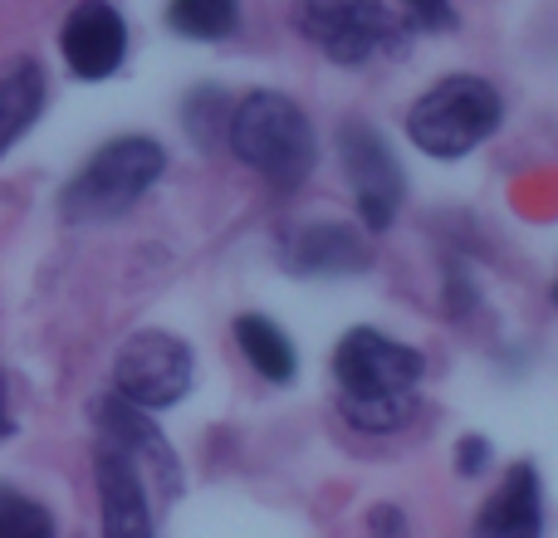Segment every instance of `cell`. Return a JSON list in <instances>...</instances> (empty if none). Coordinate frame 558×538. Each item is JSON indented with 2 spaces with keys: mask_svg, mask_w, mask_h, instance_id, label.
Listing matches in <instances>:
<instances>
[{
  "mask_svg": "<svg viewBox=\"0 0 558 538\" xmlns=\"http://www.w3.org/2000/svg\"><path fill=\"white\" fill-rule=\"evenodd\" d=\"M422 353L377 328H353L333 347V382L338 412L357 431H397L416 412V387H422Z\"/></svg>",
  "mask_w": 558,
  "mask_h": 538,
  "instance_id": "1",
  "label": "cell"
},
{
  "mask_svg": "<svg viewBox=\"0 0 558 538\" xmlns=\"http://www.w3.org/2000/svg\"><path fill=\"white\" fill-rule=\"evenodd\" d=\"M226 143L241 157L251 172H260L275 192H294L308 182L318 162V137L314 123L304 118V108L294 98L260 88V94H245L235 103L231 123H226Z\"/></svg>",
  "mask_w": 558,
  "mask_h": 538,
  "instance_id": "2",
  "label": "cell"
},
{
  "mask_svg": "<svg viewBox=\"0 0 558 538\" xmlns=\"http://www.w3.org/2000/svg\"><path fill=\"white\" fill-rule=\"evenodd\" d=\"M162 172H167L162 143H153V137H113L69 176V186L59 192V211L74 225L118 221L153 192Z\"/></svg>",
  "mask_w": 558,
  "mask_h": 538,
  "instance_id": "3",
  "label": "cell"
},
{
  "mask_svg": "<svg viewBox=\"0 0 558 538\" xmlns=\"http://www.w3.org/2000/svg\"><path fill=\"white\" fill-rule=\"evenodd\" d=\"M500 118H505V98L490 78L451 74V78H441V84H432L412 103V113H407V137H412L426 157L456 162V157L475 152V147L500 127Z\"/></svg>",
  "mask_w": 558,
  "mask_h": 538,
  "instance_id": "4",
  "label": "cell"
},
{
  "mask_svg": "<svg viewBox=\"0 0 558 538\" xmlns=\"http://www.w3.org/2000/svg\"><path fill=\"white\" fill-rule=\"evenodd\" d=\"M294 25L318 54L343 69L373 64L377 54L402 45L383 0H294Z\"/></svg>",
  "mask_w": 558,
  "mask_h": 538,
  "instance_id": "5",
  "label": "cell"
},
{
  "mask_svg": "<svg viewBox=\"0 0 558 538\" xmlns=\"http://www.w3.org/2000/svg\"><path fill=\"white\" fill-rule=\"evenodd\" d=\"M192 377H196L192 347H186L177 333L143 328V333H133L123 347H118L113 392L123 396V402L143 406V412H167V406H177L186 392H192Z\"/></svg>",
  "mask_w": 558,
  "mask_h": 538,
  "instance_id": "6",
  "label": "cell"
},
{
  "mask_svg": "<svg viewBox=\"0 0 558 538\" xmlns=\"http://www.w3.org/2000/svg\"><path fill=\"white\" fill-rule=\"evenodd\" d=\"M338 157H343V172L353 182L357 196V216H363L367 231H387L397 221V206L407 196L402 167H397L392 147L383 143V133L367 123H343L338 133Z\"/></svg>",
  "mask_w": 558,
  "mask_h": 538,
  "instance_id": "7",
  "label": "cell"
},
{
  "mask_svg": "<svg viewBox=\"0 0 558 538\" xmlns=\"http://www.w3.org/2000/svg\"><path fill=\"white\" fill-rule=\"evenodd\" d=\"M59 49H64V64L78 78L118 74V64L128 59V25L118 15V5H108V0H78L69 10L64 29H59Z\"/></svg>",
  "mask_w": 558,
  "mask_h": 538,
  "instance_id": "8",
  "label": "cell"
},
{
  "mask_svg": "<svg viewBox=\"0 0 558 538\" xmlns=\"http://www.w3.org/2000/svg\"><path fill=\"white\" fill-rule=\"evenodd\" d=\"M98 510H104V538H153V504H147L143 465L113 441H98L94 451Z\"/></svg>",
  "mask_w": 558,
  "mask_h": 538,
  "instance_id": "9",
  "label": "cell"
},
{
  "mask_svg": "<svg viewBox=\"0 0 558 538\" xmlns=\"http://www.w3.org/2000/svg\"><path fill=\"white\" fill-rule=\"evenodd\" d=\"M471 538H544V485L530 461L505 470V480L475 514Z\"/></svg>",
  "mask_w": 558,
  "mask_h": 538,
  "instance_id": "10",
  "label": "cell"
},
{
  "mask_svg": "<svg viewBox=\"0 0 558 538\" xmlns=\"http://www.w3.org/2000/svg\"><path fill=\"white\" fill-rule=\"evenodd\" d=\"M94 421H98V431H104V441H113L118 451H128L137 465H157V475H162L167 490H172L177 455L167 451L162 431L153 426V416H147L143 406H133V402H123L118 392H108V396H98L94 402Z\"/></svg>",
  "mask_w": 558,
  "mask_h": 538,
  "instance_id": "11",
  "label": "cell"
},
{
  "mask_svg": "<svg viewBox=\"0 0 558 538\" xmlns=\"http://www.w3.org/2000/svg\"><path fill=\"white\" fill-rule=\"evenodd\" d=\"M289 269L299 274H363L373 265V250L367 241L353 231V225H338V221H318L304 225V231L289 235Z\"/></svg>",
  "mask_w": 558,
  "mask_h": 538,
  "instance_id": "12",
  "label": "cell"
},
{
  "mask_svg": "<svg viewBox=\"0 0 558 538\" xmlns=\"http://www.w3.org/2000/svg\"><path fill=\"white\" fill-rule=\"evenodd\" d=\"M235 343H241V357L265 377V382H275V387L294 382L299 353H294L289 333L275 323V318H265V314H241V318H235Z\"/></svg>",
  "mask_w": 558,
  "mask_h": 538,
  "instance_id": "13",
  "label": "cell"
},
{
  "mask_svg": "<svg viewBox=\"0 0 558 538\" xmlns=\"http://www.w3.org/2000/svg\"><path fill=\"white\" fill-rule=\"evenodd\" d=\"M39 108H45V69L35 59H20L0 74V157L29 133Z\"/></svg>",
  "mask_w": 558,
  "mask_h": 538,
  "instance_id": "14",
  "label": "cell"
},
{
  "mask_svg": "<svg viewBox=\"0 0 558 538\" xmlns=\"http://www.w3.org/2000/svg\"><path fill=\"white\" fill-rule=\"evenodd\" d=\"M167 25L186 39H226L241 25V0H172Z\"/></svg>",
  "mask_w": 558,
  "mask_h": 538,
  "instance_id": "15",
  "label": "cell"
},
{
  "mask_svg": "<svg viewBox=\"0 0 558 538\" xmlns=\"http://www.w3.org/2000/svg\"><path fill=\"white\" fill-rule=\"evenodd\" d=\"M0 538H54V514L29 494L0 485Z\"/></svg>",
  "mask_w": 558,
  "mask_h": 538,
  "instance_id": "16",
  "label": "cell"
},
{
  "mask_svg": "<svg viewBox=\"0 0 558 538\" xmlns=\"http://www.w3.org/2000/svg\"><path fill=\"white\" fill-rule=\"evenodd\" d=\"M407 20L416 29H451L456 25V5L451 0H402Z\"/></svg>",
  "mask_w": 558,
  "mask_h": 538,
  "instance_id": "17",
  "label": "cell"
},
{
  "mask_svg": "<svg viewBox=\"0 0 558 538\" xmlns=\"http://www.w3.org/2000/svg\"><path fill=\"white\" fill-rule=\"evenodd\" d=\"M456 465H461V475H481L485 465H490V441H485V436H465V441L456 445Z\"/></svg>",
  "mask_w": 558,
  "mask_h": 538,
  "instance_id": "18",
  "label": "cell"
},
{
  "mask_svg": "<svg viewBox=\"0 0 558 538\" xmlns=\"http://www.w3.org/2000/svg\"><path fill=\"white\" fill-rule=\"evenodd\" d=\"M367 534H373V538H412V534H407L402 510H392V504H377V510L367 514Z\"/></svg>",
  "mask_w": 558,
  "mask_h": 538,
  "instance_id": "19",
  "label": "cell"
},
{
  "mask_svg": "<svg viewBox=\"0 0 558 538\" xmlns=\"http://www.w3.org/2000/svg\"><path fill=\"white\" fill-rule=\"evenodd\" d=\"M15 431V421H10V412H5V377H0V441Z\"/></svg>",
  "mask_w": 558,
  "mask_h": 538,
  "instance_id": "20",
  "label": "cell"
},
{
  "mask_svg": "<svg viewBox=\"0 0 558 538\" xmlns=\"http://www.w3.org/2000/svg\"><path fill=\"white\" fill-rule=\"evenodd\" d=\"M554 298H558V284H554Z\"/></svg>",
  "mask_w": 558,
  "mask_h": 538,
  "instance_id": "21",
  "label": "cell"
}]
</instances>
